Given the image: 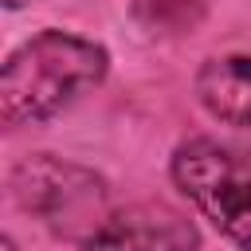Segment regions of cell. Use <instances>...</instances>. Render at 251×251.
<instances>
[{"label":"cell","mask_w":251,"mask_h":251,"mask_svg":"<svg viewBox=\"0 0 251 251\" xmlns=\"http://www.w3.org/2000/svg\"><path fill=\"white\" fill-rule=\"evenodd\" d=\"M173 180L239 251H251V153L192 137L173 153Z\"/></svg>","instance_id":"7a4b0ae2"},{"label":"cell","mask_w":251,"mask_h":251,"mask_svg":"<svg viewBox=\"0 0 251 251\" xmlns=\"http://www.w3.org/2000/svg\"><path fill=\"white\" fill-rule=\"evenodd\" d=\"M12 192L16 200L35 212L43 224H51L59 235L75 239L78 247L98 227V220L110 212L102 176L67 165L51 153H35L12 169Z\"/></svg>","instance_id":"3957f363"},{"label":"cell","mask_w":251,"mask_h":251,"mask_svg":"<svg viewBox=\"0 0 251 251\" xmlns=\"http://www.w3.org/2000/svg\"><path fill=\"white\" fill-rule=\"evenodd\" d=\"M4 4H8V8H20V4H27V0H4Z\"/></svg>","instance_id":"52a82bcc"},{"label":"cell","mask_w":251,"mask_h":251,"mask_svg":"<svg viewBox=\"0 0 251 251\" xmlns=\"http://www.w3.org/2000/svg\"><path fill=\"white\" fill-rule=\"evenodd\" d=\"M196 98L216 122L251 133V55L208 59L196 75Z\"/></svg>","instance_id":"5b68a950"},{"label":"cell","mask_w":251,"mask_h":251,"mask_svg":"<svg viewBox=\"0 0 251 251\" xmlns=\"http://www.w3.org/2000/svg\"><path fill=\"white\" fill-rule=\"evenodd\" d=\"M133 16L161 35L192 31L204 16V0H133Z\"/></svg>","instance_id":"8992f818"},{"label":"cell","mask_w":251,"mask_h":251,"mask_svg":"<svg viewBox=\"0 0 251 251\" xmlns=\"http://www.w3.org/2000/svg\"><path fill=\"white\" fill-rule=\"evenodd\" d=\"M110 55L102 43L47 27L20 43L0 71V118L8 129L35 126L78 102L106 78Z\"/></svg>","instance_id":"6da1fadb"},{"label":"cell","mask_w":251,"mask_h":251,"mask_svg":"<svg viewBox=\"0 0 251 251\" xmlns=\"http://www.w3.org/2000/svg\"><path fill=\"white\" fill-rule=\"evenodd\" d=\"M200 235L192 220L165 200H137L114 208L86 235L82 251H196Z\"/></svg>","instance_id":"277c9868"}]
</instances>
